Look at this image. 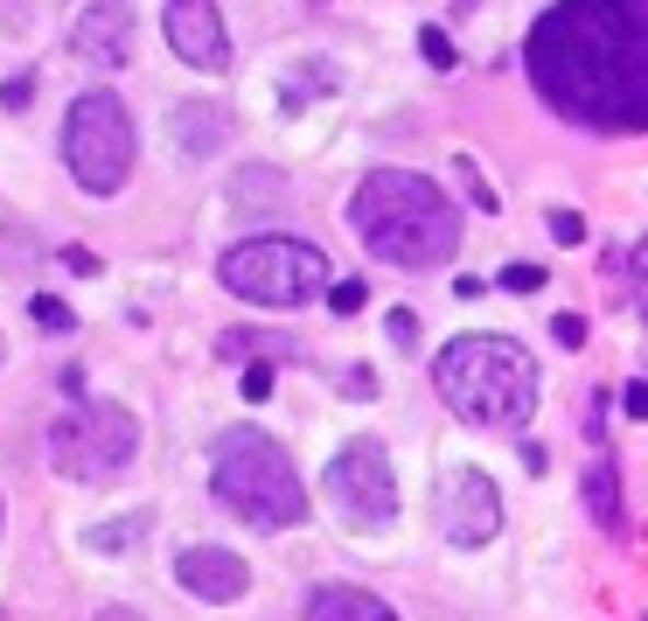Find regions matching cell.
I'll list each match as a JSON object with an SVG mask.
<instances>
[{"label": "cell", "instance_id": "ffe728a7", "mask_svg": "<svg viewBox=\"0 0 648 621\" xmlns=\"http://www.w3.org/2000/svg\"><path fill=\"white\" fill-rule=\"evenodd\" d=\"M363 300H370L363 279H328V308H335V314H356Z\"/></svg>", "mask_w": 648, "mask_h": 621}, {"label": "cell", "instance_id": "277c9868", "mask_svg": "<svg viewBox=\"0 0 648 621\" xmlns=\"http://www.w3.org/2000/svg\"><path fill=\"white\" fill-rule=\"evenodd\" d=\"M209 488H217L223 510H238L244 524H258V531H293V524H308V488H300L286 447L258 426H231L217 440Z\"/></svg>", "mask_w": 648, "mask_h": 621}, {"label": "cell", "instance_id": "d6986e66", "mask_svg": "<svg viewBox=\"0 0 648 621\" xmlns=\"http://www.w3.org/2000/svg\"><path fill=\"white\" fill-rule=\"evenodd\" d=\"M418 49H426L432 70H453V64H461V49L447 43V28H418Z\"/></svg>", "mask_w": 648, "mask_h": 621}, {"label": "cell", "instance_id": "83f0119b", "mask_svg": "<svg viewBox=\"0 0 648 621\" xmlns=\"http://www.w3.org/2000/svg\"><path fill=\"white\" fill-rule=\"evenodd\" d=\"M621 412H627V419H648V378L621 391Z\"/></svg>", "mask_w": 648, "mask_h": 621}, {"label": "cell", "instance_id": "44dd1931", "mask_svg": "<svg viewBox=\"0 0 648 621\" xmlns=\"http://www.w3.org/2000/svg\"><path fill=\"white\" fill-rule=\"evenodd\" d=\"M502 287H509V294H537V287H544V266L517 258V266H502Z\"/></svg>", "mask_w": 648, "mask_h": 621}, {"label": "cell", "instance_id": "6da1fadb", "mask_svg": "<svg viewBox=\"0 0 648 621\" xmlns=\"http://www.w3.org/2000/svg\"><path fill=\"white\" fill-rule=\"evenodd\" d=\"M523 64L558 119L593 134H648V0H551Z\"/></svg>", "mask_w": 648, "mask_h": 621}, {"label": "cell", "instance_id": "30bf717a", "mask_svg": "<svg viewBox=\"0 0 648 621\" xmlns=\"http://www.w3.org/2000/svg\"><path fill=\"white\" fill-rule=\"evenodd\" d=\"M161 28H167V49H175L188 70H231V35H223L217 0H167Z\"/></svg>", "mask_w": 648, "mask_h": 621}, {"label": "cell", "instance_id": "7a4b0ae2", "mask_svg": "<svg viewBox=\"0 0 648 621\" xmlns=\"http://www.w3.org/2000/svg\"><path fill=\"white\" fill-rule=\"evenodd\" d=\"M349 223L370 244V258H384V266L426 273V266H447L461 252V210L447 203L440 182L412 175V168L363 175V189L349 196Z\"/></svg>", "mask_w": 648, "mask_h": 621}, {"label": "cell", "instance_id": "4dcf8cb0", "mask_svg": "<svg viewBox=\"0 0 648 621\" xmlns=\"http://www.w3.org/2000/svg\"><path fill=\"white\" fill-rule=\"evenodd\" d=\"M99 621H147V614H140V608H105Z\"/></svg>", "mask_w": 648, "mask_h": 621}, {"label": "cell", "instance_id": "ba28073f", "mask_svg": "<svg viewBox=\"0 0 648 621\" xmlns=\"http://www.w3.org/2000/svg\"><path fill=\"white\" fill-rule=\"evenodd\" d=\"M321 496L335 503V517L349 531H384L397 517V475H391V455L384 440H349L342 455L321 468Z\"/></svg>", "mask_w": 648, "mask_h": 621}, {"label": "cell", "instance_id": "f546056e", "mask_svg": "<svg viewBox=\"0 0 648 621\" xmlns=\"http://www.w3.org/2000/svg\"><path fill=\"white\" fill-rule=\"evenodd\" d=\"M342 391H349V399H377V378H370V370H349V384H342Z\"/></svg>", "mask_w": 648, "mask_h": 621}, {"label": "cell", "instance_id": "9a60e30c", "mask_svg": "<svg viewBox=\"0 0 648 621\" xmlns=\"http://www.w3.org/2000/svg\"><path fill=\"white\" fill-rule=\"evenodd\" d=\"M586 510H593L600 531H621V468H614L606 447L586 461Z\"/></svg>", "mask_w": 648, "mask_h": 621}, {"label": "cell", "instance_id": "9c48e42d", "mask_svg": "<svg viewBox=\"0 0 648 621\" xmlns=\"http://www.w3.org/2000/svg\"><path fill=\"white\" fill-rule=\"evenodd\" d=\"M440 531L461 552H482V544L502 531V488H495L482 468H453L447 496H440Z\"/></svg>", "mask_w": 648, "mask_h": 621}, {"label": "cell", "instance_id": "d4e9b609", "mask_svg": "<svg viewBox=\"0 0 648 621\" xmlns=\"http://www.w3.org/2000/svg\"><path fill=\"white\" fill-rule=\"evenodd\" d=\"M35 99V70H22V78H8V84H0V105H8V112H22Z\"/></svg>", "mask_w": 648, "mask_h": 621}, {"label": "cell", "instance_id": "5b68a950", "mask_svg": "<svg viewBox=\"0 0 648 621\" xmlns=\"http://www.w3.org/2000/svg\"><path fill=\"white\" fill-rule=\"evenodd\" d=\"M223 287L258 308H308L314 294H328V258L300 238H244L223 252Z\"/></svg>", "mask_w": 648, "mask_h": 621}, {"label": "cell", "instance_id": "484cf974", "mask_svg": "<svg viewBox=\"0 0 648 621\" xmlns=\"http://www.w3.org/2000/svg\"><path fill=\"white\" fill-rule=\"evenodd\" d=\"M238 391H244L252 405H258V399H273V364H252V370H244V384H238Z\"/></svg>", "mask_w": 648, "mask_h": 621}, {"label": "cell", "instance_id": "603a6c76", "mask_svg": "<svg viewBox=\"0 0 648 621\" xmlns=\"http://www.w3.org/2000/svg\"><path fill=\"white\" fill-rule=\"evenodd\" d=\"M551 238H558V244H586V217L579 210H551Z\"/></svg>", "mask_w": 648, "mask_h": 621}, {"label": "cell", "instance_id": "cb8c5ba5", "mask_svg": "<svg viewBox=\"0 0 648 621\" xmlns=\"http://www.w3.org/2000/svg\"><path fill=\"white\" fill-rule=\"evenodd\" d=\"M384 335H391V343H397V349H412V343H418V314H412V308H391V322H384Z\"/></svg>", "mask_w": 648, "mask_h": 621}, {"label": "cell", "instance_id": "4fadbf2b", "mask_svg": "<svg viewBox=\"0 0 648 621\" xmlns=\"http://www.w3.org/2000/svg\"><path fill=\"white\" fill-rule=\"evenodd\" d=\"M167 134H175V147H182L188 161H209L223 140H231V112L209 105V99H188V105L167 112Z\"/></svg>", "mask_w": 648, "mask_h": 621}, {"label": "cell", "instance_id": "7c38bea8", "mask_svg": "<svg viewBox=\"0 0 648 621\" xmlns=\"http://www.w3.org/2000/svg\"><path fill=\"white\" fill-rule=\"evenodd\" d=\"M126 43H132L126 0H91L78 22H70V49H78L84 64H126Z\"/></svg>", "mask_w": 648, "mask_h": 621}, {"label": "cell", "instance_id": "1f68e13d", "mask_svg": "<svg viewBox=\"0 0 648 621\" xmlns=\"http://www.w3.org/2000/svg\"><path fill=\"white\" fill-rule=\"evenodd\" d=\"M635 273H641V279H648V238H641V244H635Z\"/></svg>", "mask_w": 648, "mask_h": 621}, {"label": "cell", "instance_id": "8fae6325", "mask_svg": "<svg viewBox=\"0 0 648 621\" xmlns=\"http://www.w3.org/2000/svg\"><path fill=\"white\" fill-rule=\"evenodd\" d=\"M175 579L196 600H238L252 587V566L238 552H223V544H188V552H175Z\"/></svg>", "mask_w": 648, "mask_h": 621}, {"label": "cell", "instance_id": "8992f818", "mask_svg": "<svg viewBox=\"0 0 648 621\" xmlns=\"http://www.w3.org/2000/svg\"><path fill=\"white\" fill-rule=\"evenodd\" d=\"M63 161L84 196H119L132 175V119L119 91H84L63 119Z\"/></svg>", "mask_w": 648, "mask_h": 621}, {"label": "cell", "instance_id": "e0dca14e", "mask_svg": "<svg viewBox=\"0 0 648 621\" xmlns=\"http://www.w3.org/2000/svg\"><path fill=\"white\" fill-rule=\"evenodd\" d=\"M286 196V175H273V168H244V175L231 182V203H252V210H265V203Z\"/></svg>", "mask_w": 648, "mask_h": 621}, {"label": "cell", "instance_id": "ac0fdd59", "mask_svg": "<svg viewBox=\"0 0 648 621\" xmlns=\"http://www.w3.org/2000/svg\"><path fill=\"white\" fill-rule=\"evenodd\" d=\"M28 314H35V322H43L49 335H63V329H78V314H70V308H63V300H56V294H35V300H28Z\"/></svg>", "mask_w": 648, "mask_h": 621}, {"label": "cell", "instance_id": "52a82bcc", "mask_svg": "<svg viewBox=\"0 0 648 621\" xmlns=\"http://www.w3.org/2000/svg\"><path fill=\"white\" fill-rule=\"evenodd\" d=\"M132 455H140V426L132 412L119 405H99V399H78L70 419L49 426V468L70 482H119Z\"/></svg>", "mask_w": 648, "mask_h": 621}, {"label": "cell", "instance_id": "4316f807", "mask_svg": "<svg viewBox=\"0 0 648 621\" xmlns=\"http://www.w3.org/2000/svg\"><path fill=\"white\" fill-rule=\"evenodd\" d=\"M551 335H558L565 349H579V343H586V322H579V314H558V322H551Z\"/></svg>", "mask_w": 648, "mask_h": 621}, {"label": "cell", "instance_id": "5bb4252c", "mask_svg": "<svg viewBox=\"0 0 648 621\" xmlns=\"http://www.w3.org/2000/svg\"><path fill=\"white\" fill-rule=\"evenodd\" d=\"M300 621H397V614H391L370 587H342V579H328V587H314V594H308Z\"/></svg>", "mask_w": 648, "mask_h": 621}, {"label": "cell", "instance_id": "7402d4cb", "mask_svg": "<svg viewBox=\"0 0 648 621\" xmlns=\"http://www.w3.org/2000/svg\"><path fill=\"white\" fill-rule=\"evenodd\" d=\"M453 161H461V182H467V196H474V203H482V217H495V189H488V182H482V168H474L467 154H453Z\"/></svg>", "mask_w": 648, "mask_h": 621}, {"label": "cell", "instance_id": "f1b7e54d", "mask_svg": "<svg viewBox=\"0 0 648 621\" xmlns=\"http://www.w3.org/2000/svg\"><path fill=\"white\" fill-rule=\"evenodd\" d=\"M63 266H70V273H84V279H99V252H84V244H70V252H63Z\"/></svg>", "mask_w": 648, "mask_h": 621}, {"label": "cell", "instance_id": "2e32d148", "mask_svg": "<svg viewBox=\"0 0 648 621\" xmlns=\"http://www.w3.org/2000/svg\"><path fill=\"white\" fill-rule=\"evenodd\" d=\"M147 531H154V510H132V517H105V524H91L84 531V552H99V559H119L132 552Z\"/></svg>", "mask_w": 648, "mask_h": 621}, {"label": "cell", "instance_id": "3957f363", "mask_svg": "<svg viewBox=\"0 0 648 621\" xmlns=\"http://www.w3.org/2000/svg\"><path fill=\"white\" fill-rule=\"evenodd\" d=\"M432 384L467 426H523L537 412V364L509 335H453L432 356Z\"/></svg>", "mask_w": 648, "mask_h": 621}]
</instances>
